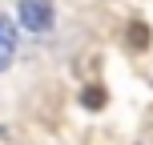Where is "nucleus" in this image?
Here are the masks:
<instances>
[{
	"label": "nucleus",
	"mask_w": 153,
	"mask_h": 145,
	"mask_svg": "<svg viewBox=\"0 0 153 145\" xmlns=\"http://www.w3.org/2000/svg\"><path fill=\"white\" fill-rule=\"evenodd\" d=\"M16 16H20V24L28 32H53V24H56L53 0H20L16 4Z\"/></svg>",
	"instance_id": "1"
},
{
	"label": "nucleus",
	"mask_w": 153,
	"mask_h": 145,
	"mask_svg": "<svg viewBox=\"0 0 153 145\" xmlns=\"http://www.w3.org/2000/svg\"><path fill=\"white\" fill-rule=\"evenodd\" d=\"M125 45L133 48V53H149V45H153V28L145 20H129L125 24Z\"/></svg>",
	"instance_id": "2"
},
{
	"label": "nucleus",
	"mask_w": 153,
	"mask_h": 145,
	"mask_svg": "<svg viewBox=\"0 0 153 145\" xmlns=\"http://www.w3.org/2000/svg\"><path fill=\"white\" fill-rule=\"evenodd\" d=\"M12 57H16V24L0 16V73L12 65Z\"/></svg>",
	"instance_id": "3"
},
{
	"label": "nucleus",
	"mask_w": 153,
	"mask_h": 145,
	"mask_svg": "<svg viewBox=\"0 0 153 145\" xmlns=\"http://www.w3.org/2000/svg\"><path fill=\"white\" fill-rule=\"evenodd\" d=\"M81 105L89 109V113L105 109L109 105V89H105V85H85V89H81Z\"/></svg>",
	"instance_id": "4"
}]
</instances>
